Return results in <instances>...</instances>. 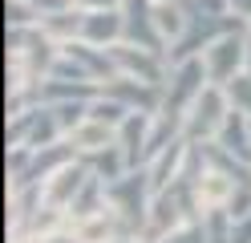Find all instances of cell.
Masks as SVG:
<instances>
[{
  "mask_svg": "<svg viewBox=\"0 0 251 243\" xmlns=\"http://www.w3.org/2000/svg\"><path fill=\"white\" fill-rule=\"evenodd\" d=\"M150 170H126L122 178H114L109 183V203H114V211L126 219V227H130V235L138 231V227H146V194H150Z\"/></svg>",
  "mask_w": 251,
  "mask_h": 243,
  "instance_id": "1",
  "label": "cell"
},
{
  "mask_svg": "<svg viewBox=\"0 0 251 243\" xmlns=\"http://www.w3.org/2000/svg\"><path fill=\"white\" fill-rule=\"evenodd\" d=\"M207 85H211V73H207V61L202 57L178 61L175 69H170V85H166V97H162V109L166 113H186Z\"/></svg>",
  "mask_w": 251,
  "mask_h": 243,
  "instance_id": "2",
  "label": "cell"
},
{
  "mask_svg": "<svg viewBox=\"0 0 251 243\" xmlns=\"http://www.w3.org/2000/svg\"><path fill=\"white\" fill-rule=\"evenodd\" d=\"M207 73L215 85H227V81L239 77V69H247V37H243V28H231L223 32V37H215L207 45Z\"/></svg>",
  "mask_w": 251,
  "mask_h": 243,
  "instance_id": "3",
  "label": "cell"
},
{
  "mask_svg": "<svg viewBox=\"0 0 251 243\" xmlns=\"http://www.w3.org/2000/svg\"><path fill=\"white\" fill-rule=\"evenodd\" d=\"M231 97H227V85H211L202 89L195 97V106H191V122H186V138H207V134H219V126H223V118L231 113Z\"/></svg>",
  "mask_w": 251,
  "mask_h": 243,
  "instance_id": "4",
  "label": "cell"
},
{
  "mask_svg": "<svg viewBox=\"0 0 251 243\" xmlns=\"http://www.w3.org/2000/svg\"><path fill=\"white\" fill-rule=\"evenodd\" d=\"M101 93H109V97H118V102H126L130 109H146V113H154V109L162 106V97H166L162 85H154V81H142V77H134V73H114L109 81H101Z\"/></svg>",
  "mask_w": 251,
  "mask_h": 243,
  "instance_id": "5",
  "label": "cell"
},
{
  "mask_svg": "<svg viewBox=\"0 0 251 243\" xmlns=\"http://www.w3.org/2000/svg\"><path fill=\"white\" fill-rule=\"evenodd\" d=\"M109 53H114V61H118L122 73H134V77H142V81L162 85L166 53H154V49H142V45H118V49H109Z\"/></svg>",
  "mask_w": 251,
  "mask_h": 243,
  "instance_id": "6",
  "label": "cell"
},
{
  "mask_svg": "<svg viewBox=\"0 0 251 243\" xmlns=\"http://www.w3.org/2000/svg\"><path fill=\"white\" fill-rule=\"evenodd\" d=\"M186 219V211H182V199H178V187L170 183L166 190L154 194V203H150V219H146V235L150 239H166L170 231H178V223Z\"/></svg>",
  "mask_w": 251,
  "mask_h": 243,
  "instance_id": "7",
  "label": "cell"
},
{
  "mask_svg": "<svg viewBox=\"0 0 251 243\" xmlns=\"http://www.w3.org/2000/svg\"><path fill=\"white\" fill-rule=\"evenodd\" d=\"M118 142L126 150L130 170H138V162H146V142H150V113L146 109H130L126 122L118 126Z\"/></svg>",
  "mask_w": 251,
  "mask_h": 243,
  "instance_id": "8",
  "label": "cell"
},
{
  "mask_svg": "<svg viewBox=\"0 0 251 243\" xmlns=\"http://www.w3.org/2000/svg\"><path fill=\"white\" fill-rule=\"evenodd\" d=\"M122 37H126V12H118V8H93V12H85L81 41H89V45H114Z\"/></svg>",
  "mask_w": 251,
  "mask_h": 243,
  "instance_id": "9",
  "label": "cell"
},
{
  "mask_svg": "<svg viewBox=\"0 0 251 243\" xmlns=\"http://www.w3.org/2000/svg\"><path fill=\"white\" fill-rule=\"evenodd\" d=\"M85 178H89V162H69V166H61L49 183H45V207H69Z\"/></svg>",
  "mask_w": 251,
  "mask_h": 243,
  "instance_id": "10",
  "label": "cell"
},
{
  "mask_svg": "<svg viewBox=\"0 0 251 243\" xmlns=\"http://www.w3.org/2000/svg\"><path fill=\"white\" fill-rule=\"evenodd\" d=\"M215 142L223 146V150H231L235 158L251 162V118H247V109H239V106H235L227 118H223V126H219Z\"/></svg>",
  "mask_w": 251,
  "mask_h": 243,
  "instance_id": "11",
  "label": "cell"
},
{
  "mask_svg": "<svg viewBox=\"0 0 251 243\" xmlns=\"http://www.w3.org/2000/svg\"><path fill=\"white\" fill-rule=\"evenodd\" d=\"M182 158H186V142H170L166 150H158V154H154V162H150V187H154V194H158V190H166V187L178 178Z\"/></svg>",
  "mask_w": 251,
  "mask_h": 243,
  "instance_id": "12",
  "label": "cell"
},
{
  "mask_svg": "<svg viewBox=\"0 0 251 243\" xmlns=\"http://www.w3.org/2000/svg\"><path fill=\"white\" fill-rule=\"evenodd\" d=\"M101 199H109V183H105L101 174H93V170H89V178L81 183V190H77V194H73V203H69L73 219H89V215H98V211H105Z\"/></svg>",
  "mask_w": 251,
  "mask_h": 243,
  "instance_id": "13",
  "label": "cell"
},
{
  "mask_svg": "<svg viewBox=\"0 0 251 243\" xmlns=\"http://www.w3.org/2000/svg\"><path fill=\"white\" fill-rule=\"evenodd\" d=\"M85 162H89V170H93V174H101V178H105V183H114V178H122L126 170H130L122 142H109V146H101V150L85 154Z\"/></svg>",
  "mask_w": 251,
  "mask_h": 243,
  "instance_id": "14",
  "label": "cell"
},
{
  "mask_svg": "<svg viewBox=\"0 0 251 243\" xmlns=\"http://www.w3.org/2000/svg\"><path fill=\"white\" fill-rule=\"evenodd\" d=\"M114 134H118L114 126H105V122H98V118H85L81 126L73 130V146H77V150H85V154H93V150H101V146L118 142Z\"/></svg>",
  "mask_w": 251,
  "mask_h": 243,
  "instance_id": "15",
  "label": "cell"
},
{
  "mask_svg": "<svg viewBox=\"0 0 251 243\" xmlns=\"http://www.w3.org/2000/svg\"><path fill=\"white\" fill-rule=\"evenodd\" d=\"M81 25H85V8L65 12V8H49L41 16V28L49 37H81Z\"/></svg>",
  "mask_w": 251,
  "mask_h": 243,
  "instance_id": "16",
  "label": "cell"
},
{
  "mask_svg": "<svg viewBox=\"0 0 251 243\" xmlns=\"http://www.w3.org/2000/svg\"><path fill=\"white\" fill-rule=\"evenodd\" d=\"M57 134H65L61 130V122H57V113L45 106V109H37V118H33V130H28V146L33 150H41V146H53V138Z\"/></svg>",
  "mask_w": 251,
  "mask_h": 243,
  "instance_id": "17",
  "label": "cell"
},
{
  "mask_svg": "<svg viewBox=\"0 0 251 243\" xmlns=\"http://www.w3.org/2000/svg\"><path fill=\"white\" fill-rule=\"evenodd\" d=\"M126 113H130V106L126 102H118V97H109V93H98L89 102V118H98V122H105V126H122L126 122Z\"/></svg>",
  "mask_w": 251,
  "mask_h": 243,
  "instance_id": "18",
  "label": "cell"
},
{
  "mask_svg": "<svg viewBox=\"0 0 251 243\" xmlns=\"http://www.w3.org/2000/svg\"><path fill=\"white\" fill-rule=\"evenodd\" d=\"M162 243H211V239H207V227H202V219H195V223L178 227V231H170Z\"/></svg>",
  "mask_w": 251,
  "mask_h": 243,
  "instance_id": "19",
  "label": "cell"
},
{
  "mask_svg": "<svg viewBox=\"0 0 251 243\" xmlns=\"http://www.w3.org/2000/svg\"><path fill=\"white\" fill-rule=\"evenodd\" d=\"M227 97H231V102L239 106V109H247V113H251V73L227 81Z\"/></svg>",
  "mask_w": 251,
  "mask_h": 243,
  "instance_id": "20",
  "label": "cell"
},
{
  "mask_svg": "<svg viewBox=\"0 0 251 243\" xmlns=\"http://www.w3.org/2000/svg\"><path fill=\"white\" fill-rule=\"evenodd\" d=\"M231 243H251V215L235 219V227H231Z\"/></svg>",
  "mask_w": 251,
  "mask_h": 243,
  "instance_id": "21",
  "label": "cell"
},
{
  "mask_svg": "<svg viewBox=\"0 0 251 243\" xmlns=\"http://www.w3.org/2000/svg\"><path fill=\"white\" fill-rule=\"evenodd\" d=\"M69 4H77V8H85V12H93V8H114L118 0H69Z\"/></svg>",
  "mask_w": 251,
  "mask_h": 243,
  "instance_id": "22",
  "label": "cell"
},
{
  "mask_svg": "<svg viewBox=\"0 0 251 243\" xmlns=\"http://www.w3.org/2000/svg\"><path fill=\"white\" fill-rule=\"evenodd\" d=\"M231 12H235V16H247V21H251V0H231Z\"/></svg>",
  "mask_w": 251,
  "mask_h": 243,
  "instance_id": "23",
  "label": "cell"
},
{
  "mask_svg": "<svg viewBox=\"0 0 251 243\" xmlns=\"http://www.w3.org/2000/svg\"><path fill=\"white\" fill-rule=\"evenodd\" d=\"M45 243H81V235H73V239H69V235H49Z\"/></svg>",
  "mask_w": 251,
  "mask_h": 243,
  "instance_id": "24",
  "label": "cell"
},
{
  "mask_svg": "<svg viewBox=\"0 0 251 243\" xmlns=\"http://www.w3.org/2000/svg\"><path fill=\"white\" fill-rule=\"evenodd\" d=\"M247 73H251V37H247Z\"/></svg>",
  "mask_w": 251,
  "mask_h": 243,
  "instance_id": "25",
  "label": "cell"
},
{
  "mask_svg": "<svg viewBox=\"0 0 251 243\" xmlns=\"http://www.w3.org/2000/svg\"><path fill=\"white\" fill-rule=\"evenodd\" d=\"M247 25H251V21H247Z\"/></svg>",
  "mask_w": 251,
  "mask_h": 243,
  "instance_id": "26",
  "label": "cell"
}]
</instances>
